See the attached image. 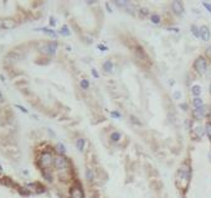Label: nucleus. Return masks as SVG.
Returning a JSON list of instances; mask_svg holds the SVG:
<instances>
[{"label":"nucleus","instance_id":"12","mask_svg":"<svg viewBox=\"0 0 211 198\" xmlns=\"http://www.w3.org/2000/svg\"><path fill=\"white\" fill-rule=\"evenodd\" d=\"M103 69H104V72L109 73V72L113 69V64H112V62H111V61H106V62L103 63Z\"/></svg>","mask_w":211,"mask_h":198},{"label":"nucleus","instance_id":"2","mask_svg":"<svg viewBox=\"0 0 211 198\" xmlns=\"http://www.w3.org/2000/svg\"><path fill=\"white\" fill-rule=\"evenodd\" d=\"M54 164L56 166V168H59V170H66L68 167V161L65 156H57L55 157V161Z\"/></svg>","mask_w":211,"mask_h":198},{"label":"nucleus","instance_id":"11","mask_svg":"<svg viewBox=\"0 0 211 198\" xmlns=\"http://www.w3.org/2000/svg\"><path fill=\"white\" fill-rule=\"evenodd\" d=\"M1 26H3L4 28H11V27L15 26V23H14V21H11V20H4L3 24H1Z\"/></svg>","mask_w":211,"mask_h":198},{"label":"nucleus","instance_id":"20","mask_svg":"<svg viewBox=\"0 0 211 198\" xmlns=\"http://www.w3.org/2000/svg\"><path fill=\"white\" fill-rule=\"evenodd\" d=\"M111 139L113 141H118L119 139H121V134L119 133H113L112 135H111Z\"/></svg>","mask_w":211,"mask_h":198},{"label":"nucleus","instance_id":"1","mask_svg":"<svg viewBox=\"0 0 211 198\" xmlns=\"http://www.w3.org/2000/svg\"><path fill=\"white\" fill-rule=\"evenodd\" d=\"M189 177H190V175H189V168L186 166L181 167L180 170H179V172H178V175H176V183L180 187L185 188L187 186Z\"/></svg>","mask_w":211,"mask_h":198},{"label":"nucleus","instance_id":"30","mask_svg":"<svg viewBox=\"0 0 211 198\" xmlns=\"http://www.w3.org/2000/svg\"><path fill=\"white\" fill-rule=\"evenodd\" d=\"M98 47L101 48V51H106V50H107V47H104V46H102V45H99Z\"/></svg>","mask_w":211,"mask_h":198},{"label":"nucleus","instance_id":"4","mask_svg":"<svg viewBox=\"0 0 211 198\" xmlns=\"http://www.w3.org/2000/svg\"><path fill=\"white\" fill-rule=\"evenodd\" d=\"M40 162L43 167H48L51 164L54 162V158H52V155L50 152H43L41 157H40Z\"/></svg>","mask_w":211,"mask_h":198},{"label":"nucleus","instance_id":"31","mask_svg":"<svg viewBox=\"0 0 211 198\" xmlns=\"http://www.w3.org/2000/svg\"><path fill=\"white\" fill-rule=\"evenodd\" d=\"M112 115H113V116H118V118L121 116V115H119V113H115V112H114V113H112Z\"/></svg>","mask_w":211,"mask_h":198},{"label":"nucleus","instance_id":"8","mask_svg":"<svg viewBox=\"0 0 211 198\" xmlns=\"http://www.w3.org/2000/svg\"><path fill=\"white\" fill-rule=\"evenodd\" d=\"M206 114V108L205 107H200V108H195V110H194V115H195V118H198V119H201L204 115Z\"/></svg>","mask_w":211,"mask_h":198},{"label":"nucleus","instance_id":"29","mask_svg":"<svg viewBox=\"0 0 211 198\" xmlns=\"http://www.w3.org/2000/svg\"><path fill=\"white\" fill-rule=\"evenodd\" d=\"M50 20H51V21H50V24H51V25H55V24H56V21H55V19H54V17H51Z\"/></svg>","mask_w":211,"mask_h":198},{"label":"nucleus","instance_id":"14","mask_svg":"<svg viewBox=\"0 0 211 198\" xmlns=\"http://www.w3.org/2000/svg\"><path fill=\"white\" fill-rule=\"evenodd\" d=\"M191 93L195 95V98H198L199 95H200V93H201V88H200L199 85H194V87L191 88Z\"/></svg>","mask_w":211,"mask_h":198},{"label":"nucleus","instance_id":"13","mask_svg":"<svg viewBox=\"0 0 211 198\" xmlns=\"http://www.w3.org/2000/svg\"><path fill=\"white\" fill-rule=\"evenodd\" d=\"M76 145H77V149L78 151H83V147H84V139H77L76 141Z\"/></svg>","mask_w":211,"mask_h":198},{"label":"nucleus","instance_id":"35","mask_svg":"<svg viewBox=\"0 0 211 198\" xmlns=\"http://www.w3.org/2000/svg\"><path fill=\"white\" fill-rule=\"evenodd\" d=\"M210 93H211V84H210Z\"/></svg>","mask_w":211,"mask_h":198},{"label":"nucleus","instance_id":"32","mask_svg":"<svg viewBox=\"0 0 211 198\" xmlns=\"http://www.w3.org/2000/svg\"><path fill=\"white\" fill-rule=\"evenodd\" d=\"M106 6H107V9H108V11H109V12H111L112 10H111V8H109V4H108V3H106Z\"/></svg>","mask_w":211,"mask_h":198},{"label":"nucleus","instance_id":"17","mask_svg":"<svg viewBox=\"0 0 211 198\" xmlns=\"http://www.w3.org/2000/svg\"><path fill=\"white\" fill-rule=\"evenodd\" d=\"M150 20H151L153 24H159L160 23V16L157 15V14H153V15L150 16Z\"/></svg>","mask_w":211,"mask_h":198},{"label":"nucleus","instance_id":"18","mask_svg":"<svg viewBox=\"0 0 211 198\" xmlns=\"http://www.w3.org/2000/svg\"><path fill=\"white\" fill-rule=\"evenodd\" d=\"M79 85H81L82 89H87V88L90 87V83H88V80H87V79H82L81 82H79Z\"/></svg>","mask_w":211,"mask_h":198},{"label":"nucleus","instance_id":"16","mask_svg":"<svg viewBox=\"0 0 211 198\" xmlns=\"http://www.w3.org/2000/svg\"><path fill=\"white\" fill-rule=\"evenodd\" d=\"M193 104H194V107L195 108H200V107H202L204 105V103H202V99L201 98H195L194 100H193Z\"/></svg>","mask_w":211,"mask_h":198},{"label":"nucleus","instance_id":"26","mask_svg":"<svg viewBox=\"0 0 211 198\" xmlns=\"http://www.w3.org/2000/svg\"><path fill=\"white\" fill-rule=\"evenodd\" d=\"M92 74H93L94 77H96V78H98V77H99V74H98V72H97L96 69H94V68L92 69Z\"/></svg>","mask_w":211,"mask_h":198},{"label":"nucleus","instance_id":"5","mask_svg":"<svg viewBox=\"0 0 211 198\" xmlns=\"http://www.w3.org/2000/svg\"><path fill=\"white\" fill-rule=\"evenodd\" d=\"M71 198H83V192L78 186L71 188Z\"/></svg>","mask_w":211,"mask_h":198},{"label":"nucleus","instance_id":"9","mask_svg":"<svg viewBox=\"0 0 211 198\" xmlns=\"http://www.w3.org/2000/svg\"><path fill=\"white\" fill-rule=\"evenodd\" d=\"M56 48H57V45L55 42H48L47 45H45V51L50 55H54L56 52Z\"/></svg>","mask_w":211,"mask_h":198},{"label":"nucleus","instance_id":"6","mask_svg":"<svg viewBox=\"0 0 211 198\" xmlns=\"http://www.w3.org/2000/svg\"><path fill=\"white\" fill-rule=\"evenodd\" d=\"M171 8H173V10H174V12L175 14H183V11H184V8H183V4H181L180 1H173V4H171Z\"/></svg>","mask_w":211,"mask_h":198},{"label":"nucleus","instance_id":"10","mask_svg":"<svg viewBox=\"0 0 211 198\" xmlns=\"http://www.w3.org/2000/svg\"><path fill=\"white\" fill-rule=\"evenodd\" d=\"M37 31H42V32H45V34H48L50 36H52V37H56V32L54 31V30H50V28H47V27H41V28H36Z\"/></svg>","mask_w":211,"mask_h":198},{"label":"nucleus","instance_id":"23","mask_svg":"<svg viewBox=\"0 0 211 198\" xmlns=\"http://www.w3.org/2000/svg\"><path fill=\"white\" fill-rule=\"evenodd\" d=\"M57 149H59V151L62 152V153L66 152V149H65V146H63L62 144H59V145H57Z\"/></svg>","mask_w":211,"mask_h":198},{"label":"nucleus","instance_id":"15","mask_svg":"<svg viewBox=\"0 0 211 198\" xmlns=\"http://www.w3.org/2000/svg\"><path fill=\"white\" fill-rule=\"evenodd\" d=\"M86 178L88 181H92L94 178V172L92 171V168H87L86 170Z\"/></svg>","mask_w":211,"mask_h":198},{"label":"nucleus","instance_id":"7","mask_svg":"<svg viewBox=\"0 0 211 198\" xmlns=\"http://www.w3.org/2000/svg\"><path fill=\"white\" fill-rule=\"evenodd\" d=\"M200 37L204 40V41H209L210 40V30L206 27V26H202L200 28Z\"/></svg>","mask_w":211,"mask_h":198},{"label":"nucleus","instance_id":"27","mask_svg":"<svg viewBox=\"0 0 211 198\" xmlns=\"http://www.w3.org/2000/svg\"><path fill=\"white\" fill-rule=\"evenodd\" d=\"M16 108H19V109H20V110H21V112H24V113H27V110H26V109H25L24 107H21V105H19V104L16 105Z\"/></svg>","mask_w":211,"mask_h":198},{"label":"nucleus","instance_id":"24","mask_svg":"<svg viewBox=\"0 0 211 198\" xmlns=\"http://www.w3.org/2000/svg\"><path fill=\"white\" fill-rule=\"evenodd\" d=\"M204 6H205V8L211 12V4H209V3H204Z\"/></svg>","mask_w":211,"mask_h":198},{"label":"nucleus","instance_id":"3","mask_svg":"<svg viewBox=\"0 0 211 198\" xmlns=\"http://www.w3.org/2000/svg\"><path fill=\"white\" fill-rule=\"evenodd\" d=\"M207 68V63H206V60L202 57H199L198 60L195 61V69L198 71L199 73H204Z\"/></svg>","mask_w":211,"mask_h":198},{"label":"nucleus","instance_id":"25","mask_svg":"<svg viewBox=\"0 0 211 198\" xmlns=\"http://www.w3.org/2000/svg\"><path fill=\"white\" fill-rule=\"evenodd\" d=\"M115 4L119 5V6H127V3H126V1H115Z\"/></svg>","mask_w":211,"mask_h":198},{"label":"nucleus","instance_id":"34","mask_svg":"<svg viewBox=\"0 0 211 198\" xmlns=\"http://www.w3.org/2000/svg\"><path fill=\"white\" fill-rule=\"evenodd\" d=\"M207 53H209V55H210V56H211V47H210V48H209V50H207Z\"/></svg>","mask_w":211,"mask_h":198},{"label":"nucleus","instance_id":"33","mask_svg":"<svg viewBox=\"0 0 211 198\" xmlns=\"http://www.w3.org/2000/svg\"><path fill=\"white\" fill-rule=\"evenodd\" d=\"M3 100H4V97H3V94L0 93V102H3Z\"/></svg>","mask_w":211,"mask_h":198},{"label":"nucleus","instance_id":"22","mask_svg":"<svg viewBox=\"0 0 211 198\" xmlns=\"http://www.w3.org/2000/svg\"><path fill=\"white\" fill-rule=\"evenodd\" d=\"M62 35H65V36H67V35H70V31H68V27L65 25V26H62V28H61V31H60Z\"/></svg>","mask_w":211,"mask_h":198},{"label":"nucleus","instance_id":"19","mask_svg":"<svg viewBox=\"0 0 211 198\" xmlns=\"http://www.w3.org/2000/svg\"><path fill=\"white\" fill-rule=\"evenodd\" d=\"M191 31H193V34L196 36V37H200V28H198L195 25L191 26Z\"/></svg>","mask_w":211,"mask_h":198},{"label":"nucleus","instance_id":"21","mask_svg":"<svg viewBox=\"0 0 211 198\" xmlns=\"http://www.w3.org/2000/svg\"><path fill=\"white\" fill-rule=\"evenodd\" d=\"M205 130H206V134H207V136L211 139V123H207V124H206Z\"/></svg>","mask_w":211,"mask_h":198},{"label":"nucleus","instance_id":"28","mask_svg":"<svg viewBox=\"0 0 211 198\" xmlns=\"http://www.w3.org/2000/svg\"><path fill=\"white\" fill-rule=\"evenodd\" d=\"M174 98H175V99H179V98H180V93H179V92H175V93H174Z\"/></svg>","mask_w":211,"mask_h":198}]
</instances>
